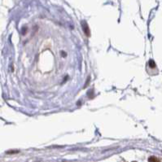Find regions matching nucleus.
Here are the masks:
<instances>
[{
  "instance_id": "obj_1",
  "label": "nucleus",
  "mask_w": 162,
  "mask_h": 162,
  "mask_svg": "<svg viewBox=\"0 0 162 162\" xmlns=\"http://www.w3.org/2000/svg\"><path fill=\"white\" fill-rule=\"evenodd\" d=\"M82 29L84 30V32H85V35L88 36V37L91 36V33H90V30H89L88 25H87V23L84 22V21L82 22Z\"/></svg>"
},
{
  "instance_id": "obj_2",
  "label": "nucleus",
  "mask_w": 162,
  "mask_h": 162,
  "mask_svg": "<svg viewBox=\"0 0 162 162\" xmlns=\"http://www.w3.org/2000/svg\"><path fill=\"white\" fill-rule=\"evenodd\" d=\"M148 161L149 162H161V161H160L157 157H156V156H151V157H149V159H148Z\"/></svg>"
},
{
  "instance_id": "obj_3",
  "label": "nucleus",
  "mask_w": 162,
  "mask_h": 162,
  "mask_svg": "<svg viewBox=\"0 0 162 162\" xmlns=\"http://www.w3.org/2000/svg\"><path fill=\"white\" fill-rule=\"evenodd\" d=\"M149 66H150L151 68H155L156 67V64H155V62L153 60H149Z\"/></svg>"
},
{
  "instance_id": "obj_4",
  "label": "nucleus",
  "mask_w": 162,
  "mask_h": 162,
  "mask_svg": "<svg viewBox=\"0 0 162 162\" xmlns=\"http://www.w3.org/2000/svg\"><path fill=\"white\" fill-rule=\"evenodd\" d=\"M133 162H136V161H133Z\"/></svg>"
}]
</instances>
